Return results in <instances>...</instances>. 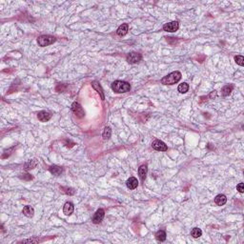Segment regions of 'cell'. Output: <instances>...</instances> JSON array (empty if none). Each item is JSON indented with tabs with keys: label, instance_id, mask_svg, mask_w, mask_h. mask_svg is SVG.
<instances>
[{
	"label": "cell",
	"instance_id": "cell-1",
	"mask_svg": "<svg viewBox=\"0 0 244 244\" xmlns=\"http://www.w3.org/2000/svg\"><path fill=\"white\" fill-rule=\"evenodd\" d=\"M180 79H181V73L176 71L167 74L166 76H164L161 79V83L164 84V85H174V84L177 83Z\"/></svg>",
	"mask_w": 244,
	"mask_h": 244
},
{
	"label": "cell",
	"instance_id": "cell-2",
	"mask_svg": "<svg viewBox=\"0 0 244 244\" xmlns=\"http://www.w3.org/2000/svg\"><path fill=\"white\" fill-rule=\"evenodd\" d=\"M112 89L113 92L117 93H124L130 92L131 85L126 81H121V80H116L113 82L112 84Z\"/></svg>",
	"mask_w": 244,
	"mask_h": 244
},
{
	"label": "cell",
	"instance_id": "cell-3",
	"mask_svg": "<svg viewBox=\"0 0 244 244\" xmlns=\"http://www.w3.org/2000/svg\"><path fill=\"white\" fill-rule=\"evenodd\" d=\"M56 41V39L54 36H41L37 38V43L39 46L41 47H46V46H49V45H52L53 44L54 42Z\"/></svg>",
	"mask_w": 244,
	"mask_h": 244
},
{
	"label": "cell",
	"instance_id": "cell-4",
	"mask_svg": "<svg viewBox=\"0 0 244 244\" xmlns=\"http://www.w3.org/2000/svg\"><path fill=\"white\" fill-rule=\"evenodd\" d=\"M141 59H142L141 54L139 53H136V52H132L130 53H128V56H127V61L131 64L138 63L139 61H141Z\"/></svg>",
	"mask_w": 244,
	"mask_h": 244
},
{
	"label": "cell",
	"instance_id": "cell-5",
	"mask_svg": "<svg viewBox=\"0 0 244 244\" xmlns=\"http://www.w3.org/2000/svg\"><path fill=\"white\" fill-rule=\"evenodd\" d=\"M179 28V23L177 21H172V22H169V23H166L165 25L163 26V30L165 32H169V33H175L177 32Z\"/></svg>",
	"mask_w": 244,
	"mask_h": 244
},
{
	"label": "cell",
	"instance_id": "cell-6",
	"mask_svg": "<svg viewBox=\"0 0 244 244\" xmlns=\"http://www.w3.org/2000/svg\"><path fill=\"white\" fill-rule=\"evenodd\" d=\"M72 111L73 113L76 114L77 117H83L85 116V113H84L83 108L81 107V105L77 102H73L72 105Z\"/></svg>",
	"mask_w": 244,
	"mask_h": 244
},
{
	"label": "cell",
	"instance_id": "cell-7",
	"mask_svg": "<svg viewBox=\"0 0 244 244\" xmlns=\"http://www.w3.org/2000/svg\"><path fill=\"white\" fill-rule=\"evenodd\" d=\"M152 147L155 149L156 151H160V152H165L167 151V145L163 141L158 140V139H156L155 141H153L152 143Z\"/></svg>",
	"mask_w": 244,
	"mask_h": 244
},
{
	"label": "cell",
	"instance_id": "cell-8",
	"mask_svg": "<svg viewBox=\"0 0 244 244\" xmlns=\"http://www.w3.org/2000/svg\"><path fill=\"white\" fill-rule=\"evenodd\" d=\"M104 216H105V212H104L103 209H98V210L96 212V214H94L93 217V222L94 224L100 223L103 220Z\"/></svg>",
	"mask_w": 244,
	"mask_h": 244
},
{
	"label": "cell",
	"instance_id": "cell-9",
	"mask_svg": "<svg viewBox=\"0 0 244 244\" xmlns=\"http://www.w3.org/2000/svg\"><path fill=\"white\" fill-rule=\"evenodd\" d=\"M37 117H38V119L40 121L47 122V121H49L50 119L52 118V114L50 113H48V112H46V111H41V112L38 113Z\"/></svg>",
	"mask_w": 244,
	"mask_h": 244
},
{
	"label": "cell",
	"instance_id": "cell-10",
	"mask_svg": "<svg viewBox=\"0 0 244 244\" xmlns=\"http://www.w3.org/2000/svg\"><path fill=\"white\" fill-rule=\"evenodd\" d=\"M73 210H74V207L72 202H66L63 207V213L65 214L66 216H71L73 213Z\"/></svg>",
	"mask_w": 244,
	"mask_h": 244
},
{
	"label": "cell",
	"instance_id": "cell-11",
	"mask_svg": "<svg viewBox=\"0 0 244 244\" xmlns=\"http://www.w3.org/2000/svg\"><path fill=\"white\" fill-rule=\"evenodd\" d=\"M92 86H93V88L96 90V91L100 94V97H101V99L102 100H104V99H105V96H104V92H103V89H102V87L100 86V84H99L97 81H93V82H92Z\"/></svg>",
	"mask_w": 244,
	"mask_h": 244
},
{
	"label": "cell",
	"instance_id": "cell-12",
	"mask_svg": "<svg viewBox=\"0 0 244 244\" xmlns=\"http://www.w3.org/2000/svg\"><path fill=\"white\" fill-rule=\"evenodd\" d=\"M126 184H127V187L129 189H131V190H134V189H136L137 187V185H138V181H137V179L136 177H130L127 180Z\"/></svg>",
	"mask_w": 244,
	"mask_h": 244
},
{
	"label": "cell",
	"instance_id": "cell-13",
	"mask_svg": "<svg viewBox=\"0 0 244 244\" xmlns=\"http://www.w3.org/2000/svg\"><path fill=\"white\" fill-rule=\"evenodd\" d=\"M147 172H148V167L147 165H141L138 169V175H139V177L143 181L145 180L146 178V176H147Z\"/></svg>",
	"mask_w": 244,
	"mask_h": 244
},
{
	"label": "cell",
	"instance_id": "cell-14",
	"mask_svg": "<svg viewBox=\"0 0 244 244\" xmlns=\"http://www.w3.org/2000/svg\"><path fill=\"white\" fill-rule=\"evenodd\" d=\"M128 29H129L128 24H122V25H120V26L118 27L117 31H116V33L118 34L119 36H125V34H127Z\"/></svg>",
	"mask_w": 244,
	"mask_h": 244
},
{
	"label": "cell",
	"instance_id": "cell-15",
	"mask_svg": "<svg viewBox=\"0 0 244 244\" xmlns=\"http://www.w3.org/2000/svg\"><path fill=\"white\" fill-rule=\"evenodd\" d=\"M23 215L25 217H33V214H34V210H33V208L31 207V206H25L23 208Z\"/></svg>",
	"mask_w": 244,
	"mask_h": 244
},
{
	"label": "cell",
	"instance_id": "cell-16",
	"mask_svg": "<svg viewBox=\"0 0 244 244\" xmlns=\"http://www.w3.org/2000/svg\"><path fill=\"white\" fill-rule=\"evenodd\" d=\"M215 202L217 205L218 206H222L227 202V197L224 195H217L215 198Z\"/></svg>",
	"mask_w": 244,
	"mask_h": 244
},
{
	"label": "cell",
	"instance_id": "cell-17",
	"mask_svg": "<svg viewBox=\"0 0 244 244\" xmlns=\"http://www.w3.org/2000/svg\"><path fill=\"white\" fill-rule=\"evenodd\" d=\"M50 172H51V173L53 174V175L58 177V176H60L61 174H62L63 170H62V168H61V167L56 166V165H53V166H51V167H50Z\"/></svg>",
	"mask_w": 244,
	"mask_h": 244
},
{
	"label": "cell",
	"instance_id": "cell-18",
	"mask_svg": "<svg viewBox=\"0 0 244 244\" xmlns=\"http://www.w3.org/2000/svg\"><path fill=\"white\" fill-rule=\"evenodd\" d=\"M37 166V161L36 159H32V160H29L28 162L25 163V169H26L27 171L29 170H33Z\"/></svg>",
	"mask_w": 244,
	"mask_h": 244
},
{
	"label": "cell",
	"instance_id": "cell-19",
	"mask_svg": "<svg viewBox=\"0 0 244 244\" xmlns=\"http://www.w3.org/2000/svg\"><path fill=\"white\" fill-rule=\"evenodd\" d=\"M233 91V86L232 85H226L225 87H223L221 90V93L223 96H229Z\"/></svg>",
	"mask_w": 244,
	"mask_h": 244
},
{
	"label": "cell",
	"instance_id": "cell-20",
	"mask_svg": "<svg viewBox=\"0 0 244 244\" xmlns=\"http://www.w3.org/2000/svg\"><path fill=\"white\" fill-rule=\"evenodd\" d=\"M177 90L180 93H187L189 91V85L186 82H183L181 84H179Z\"/></svg>",
	"mask_w": 244,
	"mask_h": 244
},
{
	"label": "cell",
	"instance_id": "cell-21",
	"mask_svg": "<svg viewBox=\"0 0 244 244\" xmlns=\"http://www.w3.org/2000/svg\"><path fill=\"white\" fill-rule=\"evenodd\" d=\"M156 237L158 241H164L166 240V233L162 230H159L156 234Z\"/></svg>",
	"mask_w": 244,
	"mask_h": 244
},
{
	"label": "cell",
	"instance_id": "cell-22",
	"mask_svg": "<svg viewBox=\"0 0 244 244\" xmlns=\"http://www.w3.org/2000/svg\"><path fill=\"white\" fill-rule=\"evenodd\" d=\"M191 235L193 237H195V238H198V237H200L201 235H202V231L200 230V228H194L192 232H191Z\"/></svg>",
	"mask_w": 244,
	"mask_h": 244
},
{
	"label": "cell",
	"instance_id": "cell-23",
	"mask_svg": "<svg viewBox=\"0 0 244 244\" xmlns=\"http://www.w3.org/2000/svg\"><path fill=\"white\" fill-rule=\"evenodd\" d=\"M111 134H112V130L110 127H106L104 129V132L102 133V136H103V139H109L111 137Z\"/></svg>",
	"mask_w": 244,
	"mask_h": 244
},
{
	"label": "cell",
	"instance_id": "cell-24",
	"mask_svg": "<svg viewBox=\"0 0 244 244\" xmlns=\"http://www.w3.org/2000/svg\"><path fill=\"white\" fill-rule=\"evenodd\" d=\"M235 60H236L237 64H238L240 66H243L244 65V57L242 56H237L235 57Z\"/></svg>",
	"mask_w": 244,
	"mask_h": 244
},
{
	"label": "cell",
	"instance_id": "cell-25",
	"mask_svg": "<svg viewBox=\"0 0 244 244\" xmlns=\"http://www.w3.org/2000/svg\"><path fill=\"white\" fill-rule=\"evenodd\" d=\"M237 191L240 192V193H243L244 192V185H243V183H240L237 186Z\"/></svg>",
	"mask_w": 244,
	"mask_h": 244
},
{
	"label": "cell",
	"instance_id": "cell-26",
	"mask_svg": "<svg viewBox=\"0 0 244 244\" xmlns=\"http://www.w3.org/2000/svg\"><path fill=\"white\" fill-rule=\"evenodd\" d=\"M63 189H64V190H66L65 193L68 194V195H73V194H74L73 189H72V188H63Z\"/></svg>",
	"mask_w": 244,
	"mask_h": 244
},
{
	"label": "cell",
	"instance_id": "cell-27",
	"mask_svg": "<svg viewBox=\"0 0 244 244\" xmlns=\"http://www.w3.org/2000/svg\"><path fill=\"white\" fill-rule=\"evenodd\" d=\"M217 96V92L216 91H213L210 94V97H216Z\"/></svg>",
	"mask_w": 244,
	"mask_h": 244
},
{
	"label": "cell",
	"instance_id": "cell-28",
	"mask_svg": "<svg viewBox=\"0 0 244 244\" xmlns=\"http://www.w3.org/2000/svg\"><path fill=\"white\" fill-rule=\"evenodd\" d=\"M22 242H38V240H23Z\"/></svg>",
	"mask_w": 244,
	"mask_h": 244
}]
</instances>
